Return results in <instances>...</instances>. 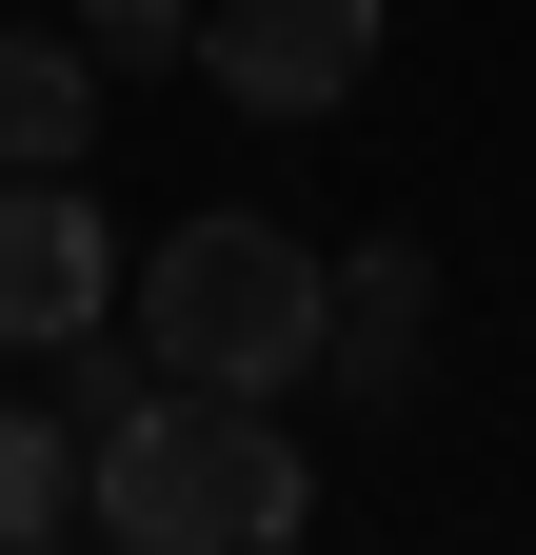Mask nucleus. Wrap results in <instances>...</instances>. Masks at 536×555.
Here are the masks:
<instances>
[{"label": "nucleus", "instance_id": "20e7f679", "mask_svg": "<svg viewBox=\"0 0 536 555\" xmlns=\"http://www.w3.org/2000/svg\"><path fill=\"white\" fill-rule=\"evenodd\" d=\"M119 278H140V238H119L80 179H21V159H0V358H40V337L119 318Z\"/></svg>", "mask_w": 536, "mask_h": 555}, {"label": "nucleus", "instance_id": "6e6552de", "mask_svg": "<svg viewBox=\"0 0 536 555\" xmlns=\"http://www.w3.org/2000/svg\"><path fill=\"white\" fill-rule=\"evenodd\" d=\"M80 40H100V80H159V60L199 40V0H80Z\"/></svg>", "mask_w": 536, "mask_h": 555}, {"label": "nucleus", "instance_id": "7ed1b4c3", "mask_svg": "<svg viewBox=\"0 0 536 555\" xmlns=\"http://www.w3.org/2000/svg\"><path fill=\"white\" fill-rule=\"evenodd\" d=\"M199 80L239 119H339L378 80V0H199Z\"/></svg>", "mask_w": 536, "mask_h": 555}, {"label": "nucleus", "instance_id": "39448f33", "mask_svg": "<svg viewBox=\"0 0 536 555\" xmlns=\"http://www.w3.org/2000/svg\"><path fill=\"white\" fill-rule=\"evenodd\" d=\"M418 358H437V258L418 238H339V318H318L339 416H418Z\"/></svg>", "mask_w": 536, "mask_h": 555}, {"label": "nucleus", "instance_id": "0eeeda50", "mask_svg": "<svg viewBox=\"0 0 536 555\" xmlns=\"http://www.w3.org/2000/svg\"><path fill=\"white\" fill-rule=\"evenodd\" d=\"M60 535H100V496H80V416H21V397H0V555H60Z\"/></svg>", "mask_w": 536, "mask_h": 555}, {"label": "nucleus", "instance_id": "f257e3e1", "mask_svg": "<svg viewBox=\"0 0 536 555\" xmlns=\"http://www.w3.org/2000/svg\"><path fill=\"white\" fill-rule=\"evenodd\" d=\"M80 496H100L119 555H279V535H318V456H298L279 397L159 377L119 437H80Z\"/></svg>", "mask_w": 536, "mask_h": 555}, {"label": "nucleus", "instance_id": "f03ea898", "mask_svg": "<svg viewBox=\"0 0 536 555\" xmlns=\"http://www.w3.org/2000/svg\"><path fill=\"white\" fill-rule=\"evenodd\" d=\"M119 318H140V358H159V377H199V397H298V377H318V318H339V258L219 198V219L140 238Z\"/></svg>", "mask_w": 536, "mask_h": 555}, {"label": "nucleus", "instance_id": "423d86ee", "mask_svg": "<svg viewBox=\"0 0 536 555\" xmlns=\"http://www.w3.org/2000/svg\"><path fill=\"white\" fill-rule=\"evenodd\" d=\"M100 119H119V80H100V40L80 21H21V40H0V159H21V179H80L100 159Z\"/></svg>", "mask_w": 536, "mask_h": 555}]
</instances>
